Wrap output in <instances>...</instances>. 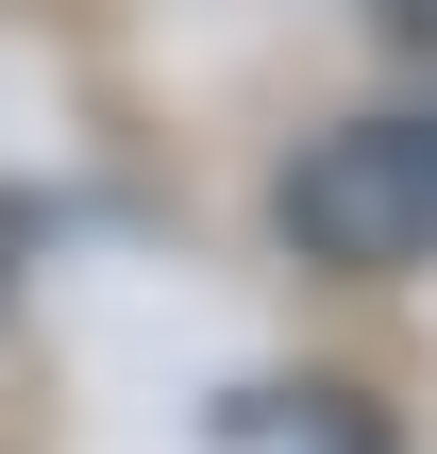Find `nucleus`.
I'll return each mask as SVG.
<instances>
[{"label": "nucleus", "instance_id": "obj_1", "mask_svg": "<svg viewBox=\"0 0 437 454\" xmlns=\"http://www.w3.org/2000/svg\"><path fill=\"white\" fill-rule=\"evenodd\" d=\"M286 236L320 270H421L437 253V118H354L286 168Z\"/></svg>", "mask_w": 437, "mask_h": 454}]
</instances>
